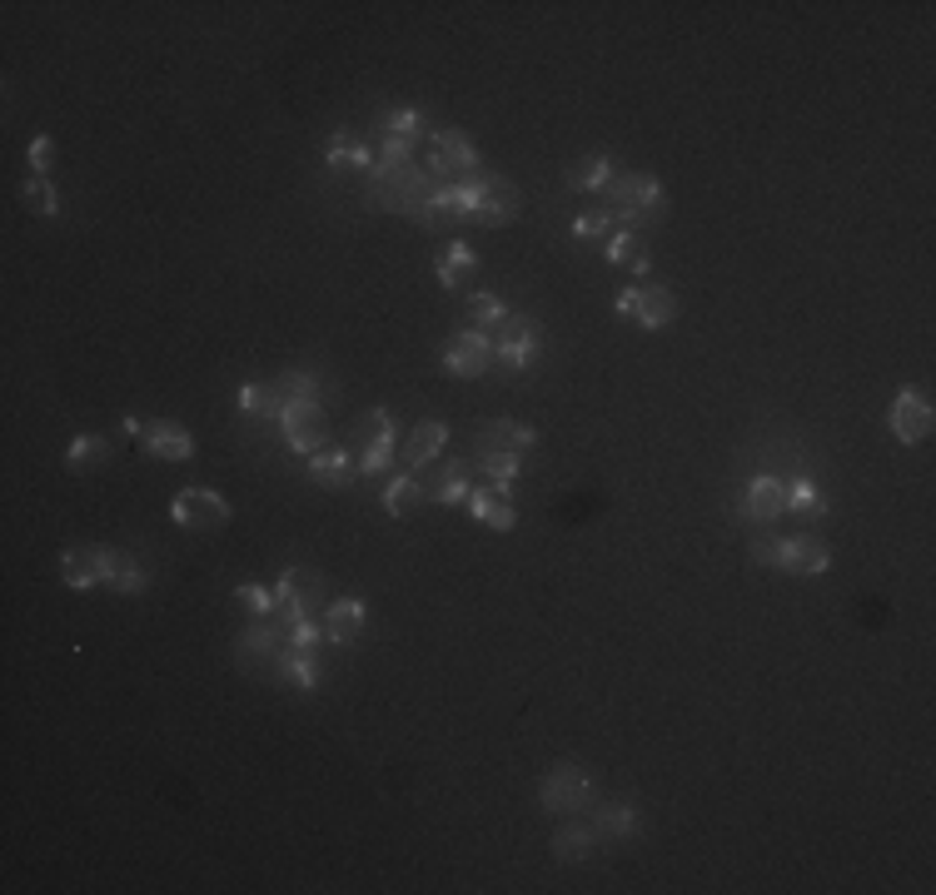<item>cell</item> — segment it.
Wrapping results in <instances>:
<instances>
[{
    "label": "cell",
    "mask_w": 936,
    "mask_h": 895,
    "mask_svg": "<svg viewBox=\"0 0 936 895\" xmlns=\"http://www.w3.org/2000/svg\"><path fill=\"white\" fill-rule=\"evenodd\" d=\"M474 468L484 473L494 488H513L519 482V473H523V453H474Z\"/></svg>",
    "instance_id": "4dcf8cb0"
},
{
    "label": "cell",
    "mask_w": 936,
    "mask_h": 895,
    "mask_svg": "<svg viewBox=\"0 0 936 895\" xmlns=\"http://www.w3.org/2000/svg\"><path fill=\"white\" fill-rule=\"evenodd\" d=\"M379 130H384L389 145H418V134H424V115H418L414 105H404V110H389L384 120H379Z\"/></svg>",
    "instance_id": "836d02e7"
},
{
    "label": "cell",
    "mask_w": 936,
    "mask_h": 895,
    "mask_svg": "<svg viewBox=\"0 0 936 895\" xmlns=\"http://www.w3.org/2000/svg\"><path fill=\"white\" fill-rule=\"evenodd\" d=\"M235 602L245 607L249 617H274V593H270V587H260V582H239Z\"/></svg>",
    "instance_id": "b9f144b4"
},
{
    "label": "cell",
    "mask_w": 936,
    "mask_h": 895,
    "mask_svg": "<svg viewBox=\"0 0 936 895\" xmlns=\"http://www.w3.org/2000/svg\"><path fill=\"white\" fill-rule=\"evenodd\" d=\"M469 194H474V214L469 219L484 224V229H503V224L519 219V190L498 175H474L469 179Z\"/></svg>",
    "instance_id": "3957f363"
},
{
    "label": "cell",
    "mask_w": 936,
    "mask_h": 895,
    "mask_svg": "<svg viewBox=\"0 0 936 895\" xmlns=\"http://www.w3.org/2000/svg\"><path fill=\"white\" fill-rule=\"evenodd\" d=\"M533 443H538V433L529 423H508V418L484 423V433H478V453H529Z\"/></svg>",
    "instance_id": "d6986e66"
},
{
    "label": "cell",
    "mask_w": 936,
    "mask_h": 895,
    "mask_svg": "<svg viewBox=\"0 0 936 895\" xmlns=\"http://www.w3.org/2000/svg\"><path fill=\"white\" fill-rule=\"evenodd\" d=\"M747 552H753V558L762 562V568H778L782 542H778V537H753V548H747Z\"/></svg>",
    "instance_id": "bcb514c9"
},
{
    "label": "cell",
    "mask_w": 936,
    "mask_h": 895,
    "mask_svg": "<svg viewBox=\"0 0 936 895\" xmlns=\"http://www.w3.org/2000/svg\"><path fill=\"white\" fill-rule=\"evenodd\" d=\"M538 801L548 806V811H578V806L593 801V776H588L583 766H573V761L548 766V776L538 781Z\"/></svg>",
    "instance_id": "ba28073f"
},
{
    "label": "cell",
    "mask_w": 936,
    "mask_h": 895,
    "mask_svg": "<svg viewBox=\"0 0 936 895\" xmlns=\"http://www.w3.org/2000/svg\"><path fill=\"white\" fill-rule=\"evenodd\" d=\"M599 831L588 826V821H573V826H564L558 831V836H553V856H558V861H588V856H593V850H599Z\"/></svg>",
    "instance_id": "484cf974"
},
{
    "label": "cell",
    "mask_w": 936,
    "mask_h": 895,
    "mask_svg": "<svg viewBox=\"0 0 936 895\" xmlns=\"http://www.w3.org/2000/svg\"><path fill=\"white\" fill-rule=\"evenodd\" d=\"M60 577H66V587H75V593L110 582V548H66L60 552Z\"/></svg>",
    "instance_id": "8fae6325"
},
{
    "label": "cell",
    "mask_w": 936,
    "mask_h": 895,
    "mask_svg": "<svg viewBox=\"0 0 936 895\" xmlns=\"http://www.w3.org/2000/svg\"><path fill=\"white\" fill-rule=\"evenodd\" d=\"M364 617H369V607H364L359 597H339V602H329L324 607V642L349 647V642L364 632Z\"/></svg>",
    "instance_id": "9a60e30c"
},
{
    "label": "cell",
    "mask_w": 936,
    "mask_h": 895,
    "mask_svg": "<svg viewBox=\"0 0 936 895\" xmlns=\"http://www.w3.org/2000/svg\"><path fill=\"white\" fill-rule=\"evenodd\" d=\"M329 169L334 175H369L374 159L359 140H349V130H339V134H329Z\"/></svg>",
    "instance_id": "cb8c5ba5"
},
{
    "label": "cell",
    "mask_w": 936,
    "mask_h": 895,
    "mask_svg": "<svg viewBox=\"0 0 936 895\" xmlns=\"http://www.w3.org/2000/svg\"><path fill=\"white\" fill-rule=\"evenodd\" d=\"M603 259H608V264H618V268H632V274H648V268H653V254H648V244H643V235H638V229H613Z\"/></svg>",
    "instance_id": "ffe728a7"
},
{
    "label": "cell",
    "mask_w": 936,
    "mask_h": 895,
    "mask_svg": "<svg viewBox=\"0 0 936 895\" xmlns=\"http://www.w3.org/2000/svg\"><path fill=\"white\" fill-rule=\"evenodd\" d=\"M603 194H608L603 204L613 210V219H628V229H638L643 219H653L663 210V184L653 175H613Z\"/></svg>",
    "instance_id": "7a4b0ae2"
},
{
    "label": "cell",
    "mask_w": 936,
    "mask_h": 895,
    "mask_svg": "<svg viewBox=\"0 0 936 895\" xmlns=\"http://www.w3.org/2000/svg\"><path fill=\"white\" fill-rule=\"evenodd\" d=\"M538 354H543V334H538V324H533L529 313H508L503 329H498V338H494V358L503 363V369L523 373Z\"/></svg>",
    "instance_id": "8992f818"
},
{
    "label": "cell",
    "mask_w": 936,
    "mask_h": 895,
    "mask_svg": "<svg viewBox=\"0 0 936 895\" xmlns=\"http://www.w3.org/2000/svg\"><path fill=\"white\" fill-rule=\"evenodd\" d=\"M593 831L603 840H628L638 831V811L628 801H608V806H593Z\"/></svg>",
    "instance_id": "4316f807"
},
{
    "label": "cell",
    "mask_w": 936,
    "mask_h": 895,
    "mask_svg": "<svg viewBox=\"0 0 936 895\" xmlns=\"http://www.w3.org/2000/svg\"><path fill=\"white\" fill-rule=\"evenodd\" d=\"M424 492H429V488H424L414 473H394V478L384 482V508H389L394 517H408L418 503H424Z\"/></svg>",
    "instance_id": "f1b7e54d"
},
{
    "label": "cell",
    "mask_w": 936,
    "mask_h": 895,
    "mask_svg": "<svg viewBox=\"0 0 936 895\" xmlns=\"http://www.w3.org/2000/svg\"><path fill=\"white\" fill-rule=\"evenodd\" d=\"M274 661H280V671L289 677L294 687H299V692H319V661H315V652H299V647H289V642H284Z\"/></svg>",
    "instance_id": "83f0119b"
},
{
    "label": "cell",
    "mask_w": 936,
    "mask_h": 895,
    "mask_svg": "<svg viewBox=\"0 0 936 895\" xmlns=\"http://www.w3.org/2000/svg\"><path fill=\"white\" fill-rule=\"evenodd\" d=\"M782 498H787L792 513H822V508H827L822 488H817L813 478H787V482H782Z\"/></svg>",
    "instance_id": "74e56055"
},
{
    "label": "cell",
    "mask_w": 936,
    "mask_h": 895,
    "mask_svg": "<svg viewBox=\"0 0 936 895\" xmlns=\"http://www.w3.org/2000/svg\"><path fill=\"white\" fill-rule=\"evenodd\" d=\"M379 433H399V423H394V414H389V408H374V414L354 428V448H364L369 438H379Z\"/></svg>",
    "instance_id": "7bdbcfd3"
},
{
    "label": "cell",
    "mask_w": 936,
    "mask_h": 895,
    "mask_svg": "<svg viewBox=\"0 0 936 895\" xmlns=\"http://www.w3.org/2000/svg\"><path fill=\"white\" fill-rule=\"evenodd\" d=\"M778 568L797 572V577H822V572L832 568V552H827L822 537H807V533H802V537H787V542H782Z\"/></svg>",
    "instance_id": "5bb4252c"
},
{
    "label": "cell",
    "mask_w": 936,
    "mask_h": 895,
    "mask_svg": "<svg viewBox=\"0 0 936 895\" xmlns=\"http://www.w3.org/2000/svg\"><path fill=\"white\" fill-rule=\"evenodd\" d=\"M25 204H31L35 214H46V219H50V214H60V194H56V184H50L46 175H31V179H25Z\"/></svg>",
    "instance_id": "ab89813d"
},
{
    "label": "cell",
    "mask_w": 936,
    "mask_h": 895,
    "mask_svg": "<svg viewBox=\"0 0 936 895\" xmlns=\"http://www.w3.org/2000/svg\"><path fill=\"white\" fill-rule=\"evenodd\" d=\"M274 389H280L284 403H294V398L319 403V379H315V369H284L280 379H274Z\"/></svg>",
    "instance_id": "8d00e7d4"
},
{
    "label": "cell",
    "mask_w": 936,
    "mask_h": 895,
    "mask_svg": "<svg viewBox=\"0 0 936 895\" xmlns=\"http://www.w3.org/2000/svg\"><path fill=\"white\" fill-rule=\"evenodd\" d=\"M50 155H56V140H50V134H35L31 150H25V165H31V175H50Z\"/></svg>",
    "instance_id": "f6af8a7d"
},
{
    "label": "cell",
    "mask_w": 936,
    "mask_h": 895,
    "mask_svg": "<svg viewBox=\"0 0 936 895\" xmlns=\"http://www.w3.org/2000/svg\"><path fill=\"white\" fill-rule=\"evenodd\" d=\"M443 443H449V428H443L439 418H429V423H414V433H408V443H404V468L408 473H424L443 453Z\"/></svg>",
    "instance_id": "2e32d148"
},
{
    "label": "cell",
    "mask_w": 936,
    "mask_h": 895,
    "mask_svg": "<svg viewBox=\"0 0 936 895\" xmlns=\"http://www.w3.org/2000/svg\"><path fill=\"white\" fill-rule=\"evenodd\" d=\"M743 508H747V517L753 523H772V517H782L787 513V498H782V478H753L747 482V492H743Z\"/></svg>",
    "instance_id": "ac0fdd59"
},
{
    "label": "cell",
    "mask_w": 936,
    "mask_h": 895,
    "mask_svg": "<svg viewBox=\"0 0 936 895\" xmlns=\"http://www.w3.org/2000/svg\"><path fill=\"white\" fill-rule=\"evenodd\" d=\"M394 453H399V433L369 438V443H364V453H359V473H374V478H379V473L394 463Z\"/></svg>",
    "instance_id": "f35d334b"
},
{
    "label": "cell",
    "mask_w": 936,
    "mask_h": 895,
    "mask_svg": "<svg viewBox=\"0 0 936 895\" xmlns=\"http://www.w3.org/2000/svg\"><path fill=\"white\" fill-rule=\"evenodd\" d=\"M319 642H324V622H315V617H305V622H294V626H289V647L319 652Z\"/></svg>",
    "instance_id": "ee69618b"
},
{
    "label": "cell",
    "mask_w": 936,
    "mask_h": 895,
    "mask_svg": "<svg viewBox=\"0 0 936 895\" xmlns=\"http://www.w3.org/2000/svg\"><path fill=\"white\" fill-rule=\"evenodd\" d=\"M239 414L245 418H280L284 414V398L274 383H245L239 389Z\"/></svg>",
    "instance_id": "1f68e13d"
},
{
    "label": "cell",
    "mask_w": 936,
    "mask_h": 895,
    "mask_svg": "<svg viewBox=\"0 0 936 895\" xmlns=\"http://www.w3.org/2000/svg\"><path fill=\"white\" fill-rule=\"evenodd\" d=\"M169 517L180 527H194V533H210V527L229 523V503L215 488H180L169 503Z\"/></svg>",
    "instance_id": "30bf717a"
},
{
    "label": "cell",
    "mask_w": 936,
    "mask_h": 895,
    "mask_svg": "<svg viewBox=\"0 0 936 895\" xmlns=\"http://www.w3.org/2000/svg\"><path fill=\"white\" fill-rule=\"evenodd\" d=\"M474 214V194H469V179L463 184H439L429 200V214H424V224H443V219H469Z\"/></svg>",
    "instance_id": "7402d4cb"
},
{
    "label": "cell",
    "mask_w": 936,
    "mask_h": 895,
    "mask_svg": "<svg viewBox=\"0 0 936 895\" xmlns=\"http://www.w3.org/2000/svg\"><path fill=\"white\" fill-rule=\"evenodd\" d=\"M503 319H508V303L498 299V294H488V289H478V294H469V329H503Z\"/></svg>",
    "instance_id": "d590c367"
},
{
    "label": "cell",
    "mask_w": 936,
    "mask_h": 895,
    "mask_svg": "<svg viewBox=\"0 0 936 895\" xmlns=\"http://www.w3.org/2000/svg\"><path fill=\"white\" fill-rule=\"evenodd\" d=\"M115 448H110V438H100V433H80V438H70V448H66V468H95V463H105Z\"/></svg>",
    "instance_id": "e575fe53"
},
{
    "label": "cell",
    "mask_w": 936,
    "mask_h": 895,
    "mask_svg": "<svg viewBox=\"0 0 936 895\" xmlns=\"http://www.w3.org/2000/svg\"><path fill=\"white\" fill-rule=\"evenodd\" d=\"M469 513H474L484 527H494V533L519 527V513H513V503H508L503 488H474L469 492Z\"/></svg>",
    "instance_id": "e0dca14e"
},
{
    "label": "cell",
    "mask_w": 936,
    "mask_h": 895,
    "mask_svg": "<svg viewBox=\"0 0 936 895\" xmlns=\"http://www.w3.org/2000/svg\"><path fill=\"white\" fill-rule=\"evenodd\" d=\"M443 369H449L453 379H484V373L494 369V334H484V329H459V334L449 338V348H443Z\"/></svg>",
    "instance_id": "52a82bcc"
},
{
    "label": "cell",
    "mask_w": 936,
    "mask_h": 895,
    "mask_svg": "<svg viewBox=\"0 0 936 895\" xmlns=\"http://www.w3.org/2000/svg\"><path fill=\"white\" fill-rule=\"evenodd\" d=\"M478 268V254L463 239H453V244H443L439 249V259H434V274H439V284L443 289H463L469 284V274Z\"/></svg>",
    "instance_id": "44dd1931"
},
{
    "label": "cell",
    "mask_w": 936,
    "mask_h": 895,
    "mask_svg": "<svg viewBox=\"0 0 936 895\" xmlns=\"http://www.w3.org/2000/svg\"><path fill=\"white\" fill-rule=\"evenodd\" d=\"M309 478H315L319 488H344V482L354 478L349 448H319L315 458H309Z\"/></svg>",
    "instance_id": "d4e9b609"
},
{
    "label": "cell",
    "mask_w": 936,
    "mask_h": 895,
    "mask_svg": "<svg viewBox=\"0 0 936 895\" xmlns=\"http://www.w3.org/2000/svg\"><path fill=\"white\" fill-rule=\"evenodd\" d=\"M613 309L628 313V319H638L643 329H663V324H673V319H677V299H673V289H657V284L618 289Z\"/></svg>",
    "instance_id": "9c48e42d"
},
{
    "label": "cell",
    "mask_w": 936,
    "mask_h": 895,
    "mask_svg": "<svg viewBox=\"0 0 936 895\" xmlns=\"http://www.w3.org/2000/svg\"><path fill=\"white\" fill-rule=\"evenodd\" d=\"M478 169V150L469 134L459 130H434L429 140V175L434 179H449V184H463V179H474Z\"/></svg>",
    "instance_id": "277c9868"
},
{
    "label": "cell",
    "mask_w": 936,
    "mask_h": 895,
    "mask_svg": "<svg viewBox=\"0 0 936 895\" xmlns=\"http://www.w3.org/2000/svg\"><path fill=\"white\" fill-rule=\"evenodd\" d=\"M618 175L608 155H583L568 169V190H608V179Z\"/></svg>",
    "instance_id": "d6a6232c"
},
{
    "label": "cell",
    "mask_w": 936,
    "mask_h": 895,
    "mask_svg": "<svg viewBox=\"0 0 936 895\" xmlns=\"http://www.w3.org/2000/svg\"><path fill=\"white\" fill-rule=\"evenodd\" d=\"M573 235L578 239H608L613 235V210H608V204H593V210H583L573 219Z\"/></svg>",
    "instance_id": "60d3db41"
},
{
    "label": "cell",
    "mask_w": 936,
    "mask_h": 895,
    "mask_svg": "<svg viewBox=\"0 0 936 895\" xmlns=\"http://www.w3.org/2000/svg\"><path fill=\"white\" fill-rule=\"evenodd\" d=\"M469 492H474V478H469V463H463V458H453L449 468L429 482V498H434V503H443V508L469 503Z\"/></svg>",
    "instance_id": "603a6c76"
},
{
    "label": "cell",
    "mask_w": 936,
    "mask_h": 895,
    "mask_svg": "<svg viewBox=\"0 0 936 895\" xmlns=\"http://www.w3.org/2000/svg\"><path fill=\"white\" fill-rule=\"evenodd\" d=\"M110 593H125V597H140L150 587V572L140 568L130 552H110V582H105Z\"/></svg>",
    "instance_id": "f546056e"
},
{
    "label": "cell",
    "mask_w": 936,
    "mask_h": 895,
    "mask_svg": "<svg viewBox=\"0 0 936 895\" xmlns=\"http://www.w3.org/2000/svg\"><path fill=\"white\" fill-rule=\"evenodd\" d=\"M364 179H369V204H379V210H399V214H408V219H418V224H424L434 190H439L429 169H414V165H374Z\"/></svg>",
    "instance_id": "6da1fadb"
},
{
    "label": "cell",
    "mask_w": 936,
    "mask_h": 895,
    "mask_svg": "<svg viewBox=\"0 0 936 895\" xmlns=\"http://www.w3.org/2000/svg\"><path fill=\"white\" fill-rule=\"evenodd\" d=\"M280 428H284V443H289L294 453H305V458H315L319 448H329V418H324L319 403H305V398L284 403Z\"/></svg>",
    "instance_id": "5b68a950"
},
{
    "label": "cell",
    "mask_w": 936,
    "mask_h": 895,
    "mask_svg": "<svg viewBox=\"0 0 936 895\" xmlns=\"http://www.w3.org/2000/svg\"><path fill=\"white\" fill-rule=\"evenodd\" d=\"M140 448H145L150 458H165V463H190V458H194L190 428L169 423V418H155V423L140 428Z\"/></svg>",
    "instance_id": "7c38bea8"
},
{
    "label": "cell",
    "mask_w": 936,
    "mask_h": 895,
    "mask_svg": "<svg viewBox=\"0 0 936 895\" xmlns=\"http://www.w3.org/2000/svg\"><path fill=\"white\" fill-rule=\"evenodd\" d=\"M891 433L902 438V443H922L932 433V403H926V393L902 389L891 398Z\"/></svg>",
    "instance_id": "4fadbf2b"
}]
</instances>
